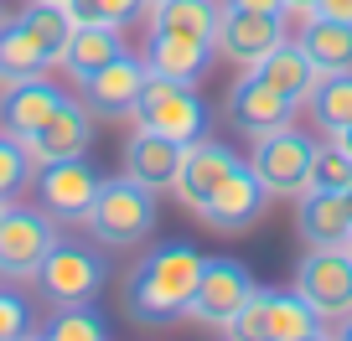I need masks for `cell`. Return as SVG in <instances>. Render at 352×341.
Wrapping results in <instances>:
<instances>
[{
	"label": "cell",
	"mask_w": 352,
	"mask_h": 341,
	"mask_svg": "<svg viewBox=\"0 0 352 341\" xmlns=\"http://www.w3.org/2000/svg\"><path fill=\"white\" fill-rule=\"evenodd\" d=\"M151 0H67L73 21H104V26H130Z\"/></svg>",
	"instance_id": "4dcf8cb0"
},
{
	"label": "cell",
	"mask_w": 352,
	"mask_h": 341,
	"mask_svg": "<svg viewBox=\"0 0 352 341\" xmlns=\"http://www.w3.org/2000/svg\"><path fill=\"white\" fill-rule=\"evenodd\" d=\"M342 248H347V259H352V238H347V243H342Z\"/></svg>",
	"instance_id": "74e56055"
},
{
	"label": "cell",
	"mask_w": 352,
	"mask_h": 341,
	"mask_svg": "<svg viewBox=\"0 0 352 341\" xmlns=\"http://www.w3.org/2000/svg\"><path fill=\"white\" fill-rule=\"evenodd\" d=\"M296 5H316V0H296Z\"/></svg>",
	"instance_id": "f35d334b"
},
{
	"label": "cell",
	"mask_w": 352,
	"mask_h": 341,
	"mask_svg": "<svg viewBox=\"0 0 352 341\" xmlns=\"http://www.w3.org/2000/svg\"><path fill=\"white\" fill-rule=\"evenodd\" d=\"M47 67H52V57H47L42 42L21 26V16H6V26H0V83L42 78Z\"/></svg>",
	"instance_id": "cb8c5ba5"
},
{
	"label": "cell",
	"mask_w": 352,
	"mask_h": 341,
	"mask_svg": "<svg viewBox=\"0 0 352 341\" xmlns=\"http://www.w3.org/2000/svg\"><path fill=\"white\" fill-rule=\"evenodd\" d=\"M36 207L47 212V217L57 222V228H83L88 207H94V197H99L104 176L94 171V161L88 155H73V161H47L36 165Z\"/></svg>",
	"instance_id": "8992f818"
},
{
	"label": "cell",
	"mask_w": 352,
	"mask_h": 341,
	"mask_svg": "<svg viewBox=\"0 0 352 341\" xmlns=\"http://www.w3.org/2000/svg\"><path fill=\"white\" fill-rule=\"evenodd\" d=\"M0 26H6V0H0Z\"/></svg>",
	"instance_id": "8d00e7d4"
},
{
	"label": "cell",
	"mask_w": 352,
	"mask_h": 341,
	"mask_svg": "<svg viewBox=\"0 0 352 341\" xmlns=\"http://www.w3.org/2000/svg\"><path fill=\"white\" fill-rule=\"evenodd\" d=\"M306 114L321 134H342L352 124V67L347 73H321L306 99Z\"/></svg>",
	"instance_id": "484cf974"
},
{
	"label": "cell",
	"mask_w": 352,
	"mask_h": 341,
	"mask_svg": "<svg viewBox=\"0 0 352 341\" xmlns=\"http://www.w3.org/2000/svg\"><path fill=\"white\" fill-rule=\"evenodd\" d=\"M254 290H259V285H254V274L239 264V259H208V264H202L197 290H192V300H187V320L228 336L233 316L249 305Z\"/></svg>",
	"instance_id": "52a82bcc"
},
{
	"label": "cell",
	"mask_w": 352,
	"mask_h": 341,
	"mask_svg": "<svg viewBox=\"0 0 352 341\" xmlns=\"http://www.w3.org/2000/svg\"><path fill=\"white\" fill-rule=\"evenodd\" d=\"M316 16H331V21H352V0H316Z\"/></svg>",
	"instance_id": "d6a6232c"
},
{
	"label": "cell",
	"mask_w": 352,
	"mask_h": 341,
	"mask_svg": "<svg viewBox=\"0 0 352 341\" xmlns=\"http://www.w3.org/2000/svg\"><path fill=\"white\" fill-rule=\"evenodd\" d=\"M264 341H316L327 336V320L296 295V290H264Z\"/></svg>",
	"instance_id": "7402d4cb"
},
{
	"label": "cell",
	"mask_w": 352,
	"mask_h": 341,
	"mask_svg": "<svg viewBox=\"0 0 352 341\" xmlns=\"http://www.w3.org/2000/svg\"><path fill=\"white\" fill-rule=\"evenodd\" d=\"M331 140H337V145H342V150H347V155H352V124H347V130H342V134H331Z\"/></svg>",
	"instance_id": "e575fe53"
},
{
	"label": "cell",
	"mask_w": 352,
	"mask_h": 341,
	"mask_svg": "<svg viewBox=\"0 0 352 341\" xmlns=\"http://www.w3.org/2000/svg\"><path fill=\"white\" fill-rule=\"evenodd\" d=\"M21 26L42 42V52L52 57V67L63 62V47H67V32H73V11L67 5H52V0H26L21 11Z\"/></svg>",
	"instance_id": "4316f807"
},
{
	"label": "cell",
	"mask_w": 352,
	"mask_h": 341,
	"mask_svg": "<svg viewBox=\"0 0 352 341\" xmlns=\"http://www.w3.org/2000/svg\"><path fill=\"white\" fill-rule=\"evenodd\" d=\"M228 5H243V11H285V0H228Z\"/></svg>",
	"instance_id": "836d02e7"
},
{
	"label": "cell",
	"mask_w": 352,
	"mask_h": 341,
	"mask_svg": "<svg viewBox=\"0 0 352 341\" xmlns=\"http://www.w3.org/2000/svg\"><path fill=\"white\" fill-rule=\"evenodd\" d=\"M212 57H218V47H212L208 36L151 32L140 62H145V73H155V78H171V83H192V89H197L202 78L212 73Z\"/></svg>",
	"instance_id": "2e32d148"
},
{
	"label": "cell",
	"mask_w": 352,
	"mask_h": 341,
	"mask_svg": "<svg viewBox=\"0 0 352 341\" xmlns=\"http://www.w3.org/2000/svg\"><path fill=\"white\" fill-rule=\"evenodd\" d=\"M104 279H109V269H104V259L94 248H83V243H57V248L47 253L42 274H36V290L47 295L52 310L57 305H94Z\"/></svg>",
	"instance_id": "30bf717a"
},
{
	"label": "cell",
	"mask_w": 352,
	"mask_h": 341,
	"mask_svg": "<svg viewBox=\"0 0 352 341\" xmlns=\"http://www.w3.org/2000/svg\"><path fill=\"white\" fill-rule=\"evenodd\" d=\"M296 233L306 248H342L352 238L347 191H300L296 197Z\"/></svg>",
	"instance_id": "ac0fdd59"
},
{
	"label": "cell",
	"mask_w": 352,
	"mask_h": 341,
	"mask_svg": "<svg viewBox=\"0 0 352 341\" xmlns=\"http://www.w3.org/2000/svg\"><path fill=\"white\" fill-rule=\"evenodd\" d=\"M233 165H243V155L233 150V145L212 140V134H202V140L182 145V165H176V187H171V197L182 202L187 212H197L202 202H208L212 191L228 181Z\"/></svg>",
	"instance_id": "7c38bea8"
},
{
	"label": "cell",
	"mask_w": 352,
	"mask_h": 341,
	"mask_svg": "<svg viewBox=\"0 0 352 341\" xmlns=\"http://www.w3.org/2000/svg\"><path fill=\"white\" fill-rule=\"evenodd\" d=\"M337 336H347V341H352V316H342V320H337Z\"/></svg>",
	"instance_id": "d590c367"
},
{
	"label": "cell",
	"mask_w": 352,
	"mask_h": 341,
	"mask_svg": "<svg viewBox=\"0 0 352 341\" xmlns=\"http://www.w3.org/2000/svg\"><path fill=\"white\" fill-rule=\"evenodd\" d=\"M57 243H63L57 222L42 207L6 202V212H0V285H32Z\"/></svg>",
	"instance_id": "3957f363"
},
{
	"label": "cell",
	"mask_w": 352,
	"mask_h": 341,
	"mask_svg": "<svg viewBox=\"0 0 352 341\" xmlns=\"http://www.w3.org/2000/svg\"><path fill=\"white\" fill-rule=\"evenodd\" d=\"M42 336H52V341H104L109 336V320L94 305H57L52 316H47Z\"/></svg>",
	"instance_id": "f1b7e54d"
},
{
	"label": "cell",
	"mask_w": 352,
	"mask_h": 341,
	"mask_svg": "<svg viewBox=\"0 0 352 341\" xmlns=\"http://www.w3.org/2000/svg\"><path fill=\"white\" fill-rule=\"evenodd\" d=\"M254 73L270 78V83H275L285 99H296V104H306V99H311V89H316V78H321L316 67H311V57L300 52V42H290V36H285V42H280L270 57H264Z\"/></svg>",
	"instance_id": "d4e9b609"
},
{
	"label": "cell",
	"mask_w": 352,
	"mask_h": 341,
	"mask_svg": "<svg viewBox=\"0 0 352 341\" xmlns=\"http://www.w3.org/2000/svg\"><path fill=\"white\" fill-rule=\"evenodd\" d=\"M32 331V310H26V300L16 295L11 285L0 290V341H16Z\"/></svg>",
	"instance_id": "1f68e13d"
},
{
	"label": "cell",
	"mask_w": 352,
	"mask_h": 341,
	"mask_svg": "<svg viewBox=\"0 0 352 341\" xmlns=\"http://www.w3.org/2000/svg\"><path fill=\"white\" fill-rule=\"evenodd\" d=\"M176 165H182V145L155 134V130H145V124H135V134L124 140V155H120L124 176H130L135 187L166 197V191L176 187Z\"/></svg>",
	"instance_id": "e0dca14e"
},
{
	"label": "cell",
	"mask_w": 352,
	"mask_h": 341,
	"mask_svg": "<svg viewBox=\"0 0 352 341\" xmlns=\"http://www.w3.org/2000/svg\"><path fill=\"white\" fill-rule=\"evenodd\" d=\"M135 124H145V130L166 134L176 145H192L208 134V104L197 99L192 83H171V78L145 73L140 99H135Z\"/></svg>",
	"instance_id": "277c9868"
},
{
	"label": "cell",
	"mask_w": 352,
	"mask_h": 341,
	"mask_svg": "<svg viewBox=\"0 0 352 341\" xmlns=\"http://www.w3.org/2000/svg\"><path fill=\"white\" fill-rule=\"evenodd\" d=\"M311 161H316V140H311L300 124L259 134V140H254V155H249L259 187L270 191V197H285V202H296L300 191H311Z\"/></svg>",
	"instance_id": "5b68a950"
},
{
	"label": "cell",
	"mask_w": 352,
	"mask_h": 341,
	"mask_svg": "<svg viewBox=\"0 0 352 341\" xmlns=\"http://www.w3.org/2000/svg\"><path fill=\"white\" fill-rule=\"evenodd\" d=\"M52 5H67V0H52Z\"/></svg>",
	"instance_id": "60d3db41"
},
{
	"label": "cell",
	"mask_w": 352,
	"mask_h": 341,
	"mask_svg": "<svg viewBox=\"0 0 352 341\" xmlns=\"http://www.w3.org/2000/svg\"><path fill=\"white\" fill-rule=\"evenodd\" d=\"M67 93L57 89L52 78H21V83H0V130L6 134H36L42 130V119L63 104Z\"/></svg>",
	"instance_id": "d6986e66"
},
{
	"label": "cell",
	"mask_w": 352,
	"mask_h": 341,
	"mask_svg": "<svg viewBox=\"0 0 352 341\" xmlns=\"http://www.w3.org/2000/svg\"><path fill=\"white\" fill-rule=\"evenodd\" d=\"M352 187V155L337 140H316V161H311V191H347Z\"/></svg>",
	"instance_id": "f546056e"
},
{
	"label": "cell",
	"mask_w": 352,
	"mask_h": 341,
	"mask_svg": "<svg viewBox=\"0 0 352 341\" xmlns=\"http://www.w3.org/2000/svg\"><path fill=\"white\" fill-rule=\"evenodd\" d=\"M296 295L316 310L327 326L352 316V259L347 248H311L296 264Z\"/></svg>",
	"instance_id": "ba28073f"
},
{
	"label": "cell",
	"mask_w": 352,
	"mask_h": 341,
	"mask_svg": "<svg viewBox=\"0 0 352 341\" xmlns=\"http://www.w3.org/2000/svg\"><path fill=\"white\" fill-rule=\"evenodd\" d=\"M223 114H228V124L243 134V140H259V134H275V130H285V124H296L300 104L285 99V93H280L270 78H259L254 67H243L239 83L228 89Z\"/></svg>",
	"instance_id": "9c48e42d"
},
{
	"label": "cell",
	"mask_w": 352,
	"mask_h": 341,
	"mask_svg": "<svg viewBox=\"0 0 352 341\" xmlns=\"http://www.w3.org/2000/svg\"><path fill=\"white\" fill-rule=\"evenodd\" d=\"M280 42H285V21H280L275 11H243V5H228V0H223L218 32H212V47H218L223 62H233L239 73L243 67H259Z\"/></svg>",
	"instance_id": "8fae6325"
},
{
	"label": "cell",
	"mask_w": 352,
	"mask_h": 341,
	"mask_svg": "<svg viewBox=\"0 0 352 341\" xmlns=\"http://www.w3.org/2000/svg\"><path fill=\"white\" fill-rule=\"evenodd\" d=\"M264 202H270V191L259 187L254 165L243 161V165H233L228 181H223V187L212 191V197L202 202L192 217H197L202 228H212V233H249L254 222L264 217Z\"/></svg>",
	"instance_id": "4fadbf2b"
},
{
	"label": "cell",
	"mask_w": 352,
	"mask_h": 341,
	"mask_svg": "<svg viewBox=\"0 0 352 341\" xmlns=\"http://www.w3.org/2000/svg\"><path fill=\"white\" fill-rule=\"evenodd\" d=\"M32 181H36V155L26 150L21 134L0 130V202H16Z\"/></svg>",
	"instance_id": "83f0119b"
},
{
	"label": "cell",
	"mask_w": 352,
	"mask_h": 341,
	"mask_svg": "<svg viewBox=\"0 0 352 341\" xmlns=\"http://www.w3.org/2000/svg\"><path fill=\"white\" fill-rule=\"evenodd\" d=\"M0 212H6V202H0Z\"/></svg>",
	"instance_id": "b9f144b4"
},
{
	"label": "cell",
	"mask_w": 352,
	"mask_h": 341,
	"mask_svg": "<svg viewBox=\"0 0 352 341\" xmlns=\"http://www.w3.org/2000/svg\"><path fill=\"white\" fill-rule=\"evenodd\" d=\"M290 42H300V52L311 57L316 73H347L352 67V21H331V16H311Z\"/></svg>",
	"instance_id": "44dd1931"
},
{
	"label": "cell",
	"mask_w": 352,
	"mask_h": 341,
	"mask_svg": "<svg viewBox=\"0 0 352 341\" xmlns=\"http://www.w3.org/2000/svg\"><path fill=\"white\" fill-rule=\"evenodd\" d=\"M130 52V42H124V26H104V21H73V32H67V47H63V73L73 78V83H83V78H94L99 67H109L114 57Z\"/></svg>",
	"instance_id": "ffe728a7"
},
{
	"label": "cell",
	"mask_w": 352,
	"mask_h": 341,
	"mask_svg": "<svg viewBox=\"0 0 352 341\" xmlns=\"http://www.w3.org/2000/svg\"><path fill=\"white\" fill-rule=\"evenodd\" d=\"M140 83H145V62L135 52H124V57H114L109 67H99L94 78H83V83H78V99L88 104L94 119H135Z\"/></svg>",
	"instance_id": "5bb4252c"
},
{
	"label": "cell",
	"mask_w": 352,
	"mask_h": 341,
	"mask_svg": "<svg viewBox=\"0 0 352 341\" xmlns=\"http://www.w3.org/2000/svg\"><path fill=\"white\" fill-rule=\"evenodd\" d=\"M26 150L36 155V165L88 155V150H94V114H88V104L67 93V99H63V104H57V109L42 119V130L26 134Z\"/></svg>",
	"instance_id": "9a60e30c"
},
{
	"label": "cell",
	"mask_w": 352,
	"mask_h": 341,
	"mask_svg": "<svg viewBox=\"0 0 352 341\" xmlns=\"http://www.w3.org/2000/svg\"><path fill=\"white\" fill-rule=\"evenodd\" d=\"M218 0H151L145 5V26L151 32H176V36H208L218 32Z\"/></svg>",
	"instance_id": "603a6c76"
},
{
	"label": "cell",
	"mask_w": 352,
	"mask_h": 341,
	"mask_svg": "<svg viewBox=\"0 0 352 341\" xmlns=\"http://www.w3.org/2000/svg\"><path fill=\"white\" fill-rule=\"evenodd\" d=\"M155 222H161V212H155V191L135 187L130 176H114L99 187V197H94V207H88L83 228L94 233V243H104V248H135V243H145L155 233Z\"/></svg>",
	"instance_id": "7a4b0ae2"
},
{
	"label": "cell",
	"mask_w": 352,
	"mask_h": 341,
	"mask_svg": "<svg viewBox=\"0 0 352 341\" xmlns=\"http://www.w3.org/2000/svg\"><path fill=\"white\" fill-rule=\"evenodd\" d=\"M347 207H352V187H347Z\"/></svg>",
	"instance_id": "ab89813d"
},
{
	"label": "cell",
	"mask_w": 352,
	"mask_h": 341,
	"mask_svg": "<svg viewBox=\"0 0 352 341\" xmlns=\"http://www.w3.org/2000/svg\"><path fill=\"white\" fill-rule=\"evenodd\" d=\"M208 253H197L192 243H161L135 264V274L124 279V316L140 326H171L187 320V300L202 279Z\"/></svg>",
	"instance_id": "6da1fadb"
}]
</instances>
